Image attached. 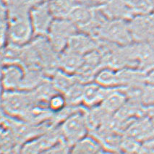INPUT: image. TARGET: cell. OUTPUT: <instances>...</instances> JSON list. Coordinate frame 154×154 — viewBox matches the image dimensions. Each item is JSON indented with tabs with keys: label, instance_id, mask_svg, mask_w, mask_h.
<instances>
[{
	"label": "cell",
	"instance_id": "6da1fadb",
	"mask_svg": "<svg viewBox=\"0 0 154 154\" xmlns=\"http://www.w3.org/2000/svg\"><path fill=\"white\" fill-rule=\"evenodd\" d=\"M61 139L71 147L89 135L85 109L79 107L58 125Z\"/></svg>",
	"mask_w": 154,
	"mask_h": 154
},
{
	"label": "cell",
	"instance_id": "7a4b0ae2",
	"mask_svg": "<svg viewBox=\"0 0 154 154\" xmlns=\"http://www.w3.org/2000/svg\"><path fill=\"white\" fill-rule=\"evenodd\" d=\"M36 103L31 91H4L1 107L7 117L21 119L32 105Z\"/></svg>",
	"mask_w": 154,
	"mask_h": 154
},
{
	"label": "cell",
	"instance_id": "3957f363",
	"mask_svg": "<svg viewBox=\"0 0 154 154\" xmlns=\"http://www.w3.org/2000/svg\"><path fill=\"white\" fill-rule=\"evenodd\" d=\"M96 36L106 44L126 46L133 43L128 20L106 19L98 29Z\"/></svg>",
	"mask_w": 154,
	"mask_h": 154
},
{
	"label": "cell",
	"instance_id": "277c9868",
	"mask_svg": "<svg viewBox=\"0 0 154 154\" xmlns=\"http://www.w3.org/2000/svg\"><path fill=\"white\" fill-rule=\"evenodd\" d=\"M8 40L14 46H22L28 44L34 35L28 12H13L8 23Z\"/></svg>",
	"mask_w": 154,
	"mask_h": 154
},
{
	"label": "cell",
	"instance_id": "5b68a950",
	"mask_svg": "<svg viewBox=\"0 0 154 154\" xmlns=\"http://www.w3.org/2000/svg\"><path fill=\"white\" fill-rule=\"evenodd\" d=\"M78 30L68 18H56L50 27L46 37L54 51L60 54L67 47L69 38Z\"/></svg>",
	"mask_w": 154,
	"mask_h": 154
},
{
	"label": "cell",
	"instance_id": "8992f818",
	"mask_svg": "<svg viewBox=\"0 0 154 154\" xmlns=\"http://www.w3.org/2000/svg\"><path fill=\"white\" fill-rule=\"evenodd\" d=\"M133 42L154 45V12L128 20Z\"/></svg>",
	"mask_w": 154,
	"mask_h": 154
},
{
	"label": "cell",
	"instance_id": "52a82bcc",
	"mask_svg": "<svg viewBox=\"0 0 154 154\" xmlns=\"http://www.w3.org/2000/svg\"><path fill=\"white\" fill-rule=\"evenodd\" d=\"M29 18L35 36H46L50 27L54 20L48 1L37 3L30 9Z\"/></svg>",
	"mask_w": 154,
	"mask_h": 154
},
{
	"label": "cell",
	"instance_id": "ba28073f",
	"mask_svg": "<svg viewBox=\"0 0 154 154\" xmlns=\"http://www.w3.org/2000/svg\"><path fill=\"white\" fill-rule=\"evenodd\" d=\"M26 70L20 64L12 62L1 68V83L3 91L22 90Z\"/></svg>",
	"mask_w": 154,
	"mask_h": 154
},
{
	"label": "cell",
	"instance_id": "9c48e42d",
	"mask_svg": "<svg viewBox=\"0 0 154 154\" xmlns=\"http://www.w3.org/2000/svg\"><path fill=\"white\" fill-rule=\"evenodd\" d=\"M98 44L96 37L85 32L78 31L69 38L66 49L84 57L97 49Z\"/></svg>",
	"mask_w": 154,
	"mask_h": 154
},
{
	"label": "cell",
	"instance_id": "30bf717a",
	"mask_svg": "<svg viewBox=\"0 0 154 154\" xmlns=\"http://www.w3.org/2000/svg\"><path fill=\"white\" fill-rule=\"evenodd\" d=\"M135 67L147 73L154 68V45L133 42Z\"/></svg>",
	"mask_w": 154,
	"mask_h": 154
},
{
	"label": "cell",
	"instance_id": "8fae6325",
	"mask_svg": "<svg viewBox=\"0 0 154 154\" xmlns=\"http://www.w3.org/2000/svg\"><path fill=\"white\" fill-rule=\"evenodd\" d=\"M106 19L130 20L133 17L125 0H108L98 8Z\"/></svg>",
	"mask_w": 154,
	"mask_h": 154
},
{
	"label": "cell",
	"instance_id": "7c38bea8",
	"mask_svg": "<svg viewBox=\"0 0 154 154\" xmlns=\"http://www.w3.org/2000/svg\"><path fill=\"white\" fill-rule=\"evenodd\" d=\"M111 88H106L96 83L94 81L84 83L83 106L86 108L101 105Z\"/></svg>",
	"mask_w": 154,
	"mask_h": 154
},
{
	"label": "cell",
	"instance_id": "4fadbf2b",
	"mask_svg": "<svg viewBox=\"0 0 154 154\" xmlns=\"http://www.w3.org/2000/svg\"><path fill=\"white\" fill-rule=\"evenodd\" d=\"M128 99V95L122 88H111L100 106L107 113L113 115L124 106Z\"/></svg>",
	"mask_w": 154,
	"mask_h": 154
},
{
	"label": "cell",
	"instance_id": "5bb4252c",
	"mask_svg": "<svg viewBox=\"0 0 154 154\" xmlns=\"http://www.w3.org/2000/svg\"><path fill=\"white\" fill-rule=\"evenodd\" d=\"M83 57L81 55L65 49L60 53V57L58 58L60 69L69 74L75 75L83 65Z\"/></svg>",
	"mask_w": 154,
	"mask_h": 154
},
{
	"label": "cell",
	"instance_id": "9a60e30c",
	"mask_svg": "<svg viewBox=\"0 0 154 154\" xmlns=\"http://www.w3.org/2000/svg\"><path fill=\"white\" fill-rule=\"evenodd\" d=\"M102 150L96 139L88 135L71 147L69 154H99Z\"/></svg>",
	"mask_w": 154,
	"mask_h": 154
},
{
	"label": "cell",
	"instance_id": "2e32d148",
	"mask_svg": "<svg viewBox=\"0 0 154 154\" xmlns=\"http://www.w3.org/2000/svg\"><path fill=\"white\" fill-rule=\"evenodd\" d=\"M78 81L79 80L75 75L69 74L62 69L55 72L51 80L53 86L57 92L63 94Z\"/></svg>",
	"mask_w": 154,
	"mask_h": 154
},
{
	"label": "cell",
	"instance_id": "e0dca14e",
	"mask_svg": "<svg viewBox=\"0 0 154 154\" xmlns=\"http://www.w3.org/2000/svg\"><path fill=\"white\" fill-rule=\"evenodd\" d=\"M94 81L106 88H118L117 69L107 66L101 67L95 75Z\"/></svg>",
	"mask_w": 154,
	"mask_h": 154
},
{
	"label": "cell",
	"instance_id": "ac0fdd59",
	"mask_svg": "<svg viewBox=\"0 0 154 154\" xmlns=\"http://www.w3.org/2000/svg\"><path fill=\"white\" fill-rule=\"evenodd\" d=\"M54 18H68L73 8L78 4L75 0H47Z\"/></svg>",
	"mask_w": 154,
	"mask_h": 154
},
{
	"label": "cell",
	"instance_id": "d6986e66",
	"mask_svg": "<svg viewBox=\"0 0 154 154\" xmlns=\"http://www.w3.org/2000/svg\"><path fill=\"white\" fill-rule=\"evenodd\" d=\"M133 17L148 15L154 12L152 0H125Z\"/></svg>",
	"mask_w": 154,
	"mask_h": 154
},
{
	"label": "cell",
	"instance_id": "ffe728a7",
	"mask_svg": "<svg viewBox=\"0 0 154 154\" xmlns=\"http://www.w3.org/2000/svg\"><path fill=\"white\" fill-rule=\"evenodd\" d=\"M48 108L54 114L62 112L67 106V102L63 94L56 92L49 98L46 102Z\"/></svg>",
	"mask_w": 154,
	"mask_h": 154
},
{
	"label": "cell",
	"instance_id": "44dd1931",
	"mask_svg": "<svg viewBox=\"0 0 154 154\" xmlns=\"http://www.w3.org/2000/svg\"><path fill=\"white\" fill-rule=\"evenodd\" d=\"M140 99L144 106H154V85L145 84L140 92Z\"/></svg>",
	"mask_w": 154,
	"mask_h": 154
},
{
	"label": "cell",
	"instance_id": "7402d4cb",
	"mask_svg": "<svg viewBox=\"0 0 154 154\" xmlns=\"http://www.w3.org/2000/svg\"><path fill=\"white\" fill-rule=\"evenodd\" d=\"M8 41V22L0 17V49H2Z\"/></svg>",
	"mask_w": 154,
	"mask_h": 154
},
{
	"label": "cell",
	"instance_id": "603a6c76",
	"mask_svg": "<svg viewBox=\"0 0 154 154\" xmlns=\"http://www.w3.org/2000/svg\"><path fill=\"white\" fill-rule=\"evenodd\" d=\"M146 83L154 85V68L146 73Z\"/></svg>",
	"mask_w": 154,
	"mask_h": 154
},
{
	"label": "cell",
	"instance_id": "cb8c5ba5",
	"mask_svg": "<svg viewBox=\"0 0 154 154\" xmlns=\"http://www.w3.org/2000/svg\"><path fill=\"white\" fill-rule=\"evenodd\" d=\"M3 152H2V148H1V147H0V154H2V153Z\"/></svg>",
	"mask_w": 154,
	"mask_h": 154
},
{
	"label": "cell",
	"instance_id": "d4e9b609",
	"mask_svg": "<svg viewBox=\"0 0 154 154\" xmlns=\"http://www.w3.org/2000/svg\"><path fill=\"white\" fill-rule=\"evenodd\" d=\"M152 2H153V7H154V0H152Z\"/></svg>",
	"mask_w": 154,
	"mask_h": 154
}]
</instances>
